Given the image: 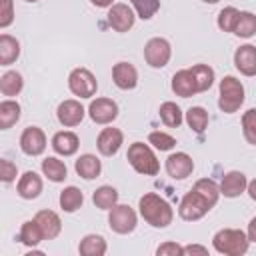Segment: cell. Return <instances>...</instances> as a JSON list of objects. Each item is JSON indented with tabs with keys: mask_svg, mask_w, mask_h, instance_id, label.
Here are the masks:
<instances>
[{
	"mask_svg": "<svg viewBox=\"0 0 256 256\" xmlns=\"http://www.w3.org/2000/svg\"><path fill=\"white\" fill-rule=\"evenodd\" d=\"M246 186H248L246 176L238 170H230L224 174V178L220 182V194H224L226 198H236L246 190Z\"/></svg>",
	"mask_w": 256,
	"mask_h": 256,
	"instance_id": "obj_17",
	"label": "cell"
},
{
	"mask_svg": "<svg viewBox=\"0 0 256 256\" xmlns=\"http://www.w3.org/2000/svg\"><path fill=\"white\" fill-rule=\"evenodd\" d=\"M172 92L180 98H190L198 92V86H196V80L190 72V68L186 70H178L174 76H172Z\"/></svg>",
	"mask_w": 256,
	"mask_h": 256,
	"instance_id": "obj_18",
	"label": "cell"
},
{
	"mask_svg": "<svg viewBox=\"0 0 256 256\" xmlns=\"http://www.w3.org/2000/svg\"><path fill=\"white\" fill-rule=\"evenodd\" d=\"M108 224L116 234H130L138 224V216L128 204H116L114 208H110Z\"/></svg>",
	"mask_w": 256,
	"mask_h": 256,
	"instance_id": "obj_8",
	"label": "cell"
},
{
	"mask_svg": "<svg viewBox=\"0 0 256 256\" xmlns=\"http://www.w3.org/2000/svg\"><path fill=\"white\" fill-rule=\"evenodd\" d=\"M170 56H172V46L166 38L160 36L150 38L144 46V60L152 68H164L170 62Z\"/></svg>",
	"mask_w": 256,
	"mask_h": 256,
	"instance_id": "obj_7",
	"label": "cell"
},
{
	"mask_svg": "<svg viewBox=\"0 0 256 256\" xmlns=\"http://www.w3.org/2000/svg\"><path fill=\"white\" fill-rule=\"evenodd\" d=\"M14 20V4L12 0H0V28H8Z\"/></svg>",
	"mask_w": 256,
	"mask_h": 256,
	"instance_id": "obj_40",
	"label": "cell"
},
{
	"mask_svg": "<svg viewBox=\"0 0 256 256\" xmlns=\"http://www.w3.org/2000/svg\"><path fill=\"white\" fill-rule=\"evenodd\" d=\"M106 240L100 234H86L78 244V252L82 256H102L106 254Z\"/></svg>",
	"mask_w": 256,
	"mask_h": 256,
	"instance_id": "obj_25",
	"label": "cell"
},
{
	"mask_svg": "<svg viewBox=\"0 0 256 256\" xmlns=\"http://www.w3.org/2000/svg\"><path fill=\"white\" fill-rule=\"evenodd\" d=\"M34 220L40 224V228H42L46 240H54V238L60 234V230H62L60 216H58L54 210H40V212L34 216Z\"/></svg>",
	"mask_w": 256,
	"mask_h": 256,
	"instance_id": "obj_21",
	"label": "cell"
},
{
	"mask_svg": "<svg viewBox=\"0 0 256 256\" xmlns=\"http://www.w3.org/2000/svg\"><path fill=\"white\" fill-rule=\"evenodd\" d=\"M246 234H248V240H250V242H256V216L250 220V224H248V232H246Z\"/></svg>",
	"mask_w": 256,
	"mask_h": 256,
	"instance_id": "obj_44",
	"label": "cell"
},
{
	"mask_svg": "<svg viewBox=\"0 0 256 256\" xmlns=\"http://www.w3.org/2000/svg\"><path fill=\"white\" fill-rule=\"evenodd\" d=\"M126 158H128L130 166H132L138 174L156 176L158 170H160V164H158L156 154H154L152 148H150L148 144H144V142H134V144H130Z\"/></svg>",
	"mask_w": 256,
	"mask_h": 256,
	"instance_id": "obj_3",
	"label": "cell"
},
{
	"mask_svg": "<svg viewBox=\"0 0 256 256\" xmlns=\"http://www.w3.org/2000/svg\"><path fill=\"white\" fill-rule=\"evenodd\" d=\"M92 202H94V206L100 208V210H110V208H114V206L118 204V190H116L114 186L104 184V186H100V188L94 190Z\"/></svg>",
	"mask_w": 256,
	"mask_h": 256,
	"instance_id": "obj_26",
	"label": "cell"
},
{
	"mask_svg": "<svg viewBox=\"0 0 256 256\" xmlns=\"http://www.w3.org/2000/svg\"><path fill=\"white\" fill-rule=\"evenodd\" d=\"M134 20H136V16L128 4L118 2V4H112L108 10V24L116 32H128L134 26Z\"/></svg>",
	"mask_w": 256,
	"mask_h": 256,
	"instance_id": "obj_11",
	"label": "cell"
},
{
	"mask_svg": "<svg viewBox=\"0 0 256 256\" xmlns=\"http://www.w3.org/2000/svg\"><path fill=\"white\" fill-rule=\"evenodd\" d=\"M192 190H196L200 196H204L210 206H216V202H218V198H220V186H218L214 180H210V178H200V180H196V184H194Z\"/></svg>",
	"mask_w": 256,
	"mask_h": 256,
	"instance_id": "obj_32",
	"label": "cell"
},
{
	"mask_svg": "<svg viewBox=\"0 0 256 256\" xmlns=\"http://www.w3.org/2000/svg\"><path fill=\"white\" fill-rule=\"evenodd\" d=\"M74 168H76V174L82 176L84 180H94V178H98L100 172H102V162H100L98 156H94V154H82V156L76 160Z\"/></svg>",
	"mask_w": 256,
	"mask_h": 256,
	"instance_id": "obj_22",
	"label": "cell"
},
{
	"mask_svg": "<svg viewBox=\"0 0 256 256\" xmlns=\"http://www.w3.org/2000/svg\"><path fill=\"white\" fill-rule=\"evenodd\" d=\"M212 206L206 202L204 196H200L196 190H190L188 194H184V198L180 200V206H178V214L182 220L186 222H194V220H200L202 216L208 214Z\"/></svg>",
	"mask_w": 256,
	"mask_h": 256,
	"instance_id": "obj_6",
	"label": "cell"
},
{
	"mask_svg": "<svg viewBox=\"0 0 256 256\" xmlns=\"http://www.w3.org/2000/svg\"><path fill=\"white\" fill-rule=\"evenodd\" d=\"M238 14H240V10H236L234 6H226V8H222L220 14H218V20H216L218 28H220L222 32H234Z\"/></svg>",
	"mask_w": 256,
	"mask_h": 256,
	"instance_id": "obj_36",
	"label": "cell"
},
{
	"mask_svg": "<svg viewBox=\"0 0 256 256\" xmlns=\"http://www.w3.org/2000/svg\"><path fill=\"white\" fill-rule=\"evenodd\" d=\"M194 170V160L186 152H174L166 158V172L174 180H184L192 174Z\"/></svg>",
	"mask_w": 256,
	"mask_h": 256,
	"instance_id": "obj_12",
	"label": "cell"
},
{
	"mask_svg": "<svg viewBox=\"0 0 256 256\" xmlns=\"http://www.w3.org/2000/svg\"><path fill=\"white\" fill-rule=\"evenodd\" d=\"M16 174H18L16 164L10 162V160H6V158H2L0 160V178H2V182L10 184L12 180H16Z\"/></svg>",
	"mask_w": 256,
	"mask_h": 256,
	"instance_id": "obj_41",
	"label": "cell"
},
{
	"mask_svg": "<svg viewBox=\"0 0 256 256\" xmlns=\"http://www.w3.org/2000/svg\"><path fill=\"white\" fill-rule=\"evenodd\" d=\"M112 80L120 90H132L138 84V70L130 62H118L112 68Z\"/></svg>",
	"mask_w": 256,
	"mask_h": 256,
	"instance_id": "obj_16",
	"label": "cell"
},
{
	"mask_svg": "<svg viewBox=\"0 0 256 256\" xmlns=\"http://www.w3.org/2000/svg\"><path fill=\"white\" fill-rule=\"evenodd\" d=\"M248 244H250L248 234H244L242 230H236V228H222L212 238L214 250L224 256H242V254H246Z\"/></svg>",
	"mask_w": 256,
	"mask_h": 256,
	"instance_id": "obj_2",
	"label": "cell"
},
{
	"mask_svg": "<svg viewBox=\"0 0 256 256\" xmlns=\"http://www.w3.org/2000/svg\"><path fill=\"white\" fill-rule=\"evenodd\" d=\"M94 6H98V8H110L112 4H114V0H90Z\"/></svg>",
	"mask_w": 256,
	"mask_h": 256,
	"instance_id": "obj_46",
	"label": "cell"
},
{
	"mask_svg": "<svg viewBox=\"0 0 256 256\" xmlns=\"http://www.w3.org/2000/svg\"><path fill=\"white\" fill-rule=\"evenodd\" d=\"M18 240H20L24 246L34 248V246H38V244H40L42 240H46V238H44V232H42V228H40V224H38L36 220H26V222L22 224V228H20Z\"/></svg>",
	"mask_w": 256,
	"mask_h": 256,
	"instance_id": "obj_24",
	"label": "cell"
},
{
	"mask_svg": "<svg viewBox=\"0 0 256 256\" xmlns=\"http://www.w3.org/2000/svg\"><path fill=\"white\" fill-rule=\"evenodd\" d=\"M20 56V42L10 34H0V66H10Z\"/></svg>",
	"mask_w": 256,
	"mask_h": 256,
	"instance_id": "obj_23",
	"label": "cell"
},
{
	"mask_svg": "<svg viewBox=\"0 0 256 256\" xmlns=\"http://www.w3.org/2000/svg\"><path fill=\"white\" fill-rule=\"evenodd\" d=\"M158 112H160V120L168 128H178L182 124V120H184L182 110H180V106L176 102H164V104H160V110Z\"/></svg>",
	"mask_w": 256,
	"mask_h": 256,
	"instance_id": "obj_31",
	"label": "cell"
},
{
	"mask_svg": "<svg viewBox=\"0 0 256 256\" xmlns=\"http://www.w3.org/2000/svg\"><path fill=\"white\" fill-rule=\"evenodd\" d=\"M84 204V194L76 186H66L60 192V208L64 212H76Z\"/></svg>",
	"mask_w": 256,
	"mask_h": 256,
	"instance_id": "obj_30",
	"label": "cell"
},
{
	"mask_svg": "<svg viewBox=\"0 0 256 256\" xmlns=\"http://www.w3.org/2000/svg\"><path fill=\"white\" fill-rule=\"evenodd\" d=\"M24 88V80H22V74L16 72V70H8L0 76V92L4 96H16L20 94Z\"/></svg>",
	"mask_w": 256,
	"mask_h": 256,
	"instance_id": "obj_28",
	"label": "cell"
},
{
	"mask_svg": "<svg viewBox=\"0 0 256 256\" xmlns=\"http://www.w3.org/2000/svg\"><path fill=\"white\" fill-rule=\"evenodd\" d=\"M78 146H80V140L70 130H62V132H56L52 136V148L60 156H72V154H76Z\"/></svg>",
	"mask_w": 256,
	"mask_h": 256,
	"instance_id": "obj_20",
	"label": "cell"
},
{
	"mask_svg": "<svg viewBox=\"0 0 256 256\" xmlns=\"http://www.w3.org/2000/svg\"><path fill=\"white\" fill-rule=\"evenodd\" d=\"M68 88L78 98H92L98 90V82L88 68H74L68 76Z\"/></svg>",
	"mask_w": 256,
	"mask_h": 256,
	"instance_id": "obj_5",
	"label": "cell"
},
{
	"mask_svg": "<svg viewBox=\"0 0 256 256\" xmlns=\"http://www.w3.org/2000/svg\"><path fill=\"white\" fill-rule=\"evenodd\" d=\"M234 66L244 76H256V46L244 44L234 52Z\"/></svg>",
	"mask_w": 256,
	"mask_h": 256,
	"instance_id": "obj_15",
	"label": "cell"
},
{
	"mask_svg": "<svg viewBox=\"0 0 256 256\" xmlns=\"http://www.w3.org/2000/svg\"><path fill=\"white\" fill-rule=\"evenodd\" d=\"M20 120V104L16 100H2L0 102V128L8 130Z\"/></svg>",
	"mask_w": 256,
	"mask_h": 256,
	"instance_id": "obj_29",
	"label": "cell"
},
{
	"mask_svg": "<svg viewBox=\"0 0 256 256\" xmlns=\"http://www.w3.org/2000/svg\"><path fill=\"white\" fill-rule=\"evenodd\" d=\"M122 142H124V134L118 128H104L96 138V146L102 156H114L120 150Z\"/></svg>",
	"mask_w": 256,
	"mask_h": 256,
	"instance_id": "obj_14",
	"label": "cell"
},
{
	"mask_svg": "<svg viewBox=\"0 0 256 256\" xmlns=\"http://www.w3.org/2000/svg\"><path fill=\"white\" fill-rule=\"evenodd\" d=\"M244 104V86L238 78L234 76H224L220 80V98H218V106L222 112L226 114H234L240 110V106Z\"/></svg>",
	"mask_w": 256,
	"mask_h": 256,
	"instance_id": "obj_4",
	"label": "cell"
},
{
	"mask_svg": "<svg viewBox=\"0 0 256 256\" xmlns=\"http://www.w3.org/2000/svg\"><path fill=\"white\" fill-rule=\"evenodd\" d=\"M138 208H140V216L154 228H166L168 224H172V218H174L172 206L154 192L144 194L138 202Z\"/></svg>",
	"mask_w": 256,
	"mask_h": 256,
	"instance_id": "obj_1",
	"label": "cell"
},
{
	"mask_svg": "<svg viewBox=\"0 0 256 256\" xmlns=\"http://www.w3.org/2000/svg\"><path fill=\"white\" fill-rule=\"evenodd\" d=\"M136 14L142 20H150L158 10H160V0H130Z\"/></svg>",
	"mask_w": 256,
	"mask_h": 256,
	"instance_id": "obj_38",
	"label": "cell"
},
{
	"mask_svg": "<svg viewBox=\"0 0 256 256\" xmlns=\"http://www.w3.org/2000/svg\"><path fill=\"white\" fill-rule=\"evenodd\" d=\"M86 110L84 106L78 102V100H64L60 102L58 110H56V116H58V122L66 128H72V126H78L84 118Z\"/></svg>",
	"mask_w": 256,
	"mask_h": 256,
	"instance_id": "obj_13",
	"label": "cell"
},
{
	"mask_svg": "<svg viewBox=\"0 0 256 256\" xmlns=\"http://www.w3.org/2000/svg\"><path fill=\"white\" fill-rule=\"evenodd\" d=\"M194 80H196V86H198V92H206L210 90V86L214 84V70L208 66V64H196L190 68Z\"/></svg>",
	"mask_w": 256,
	"mask_h": 256,
	"instance_id": "obj_33",
	"label": "cell"
},
{
	"mask_svg": "<svg viewBox=\"0 0 256 256\" xmlns=\"http://www.w3.org/2000/svg\"><path fill=\"white\" fill-rule=\"evenodd\" d=\"M182 254H202V256H206L208 254V248L206 246H200V244H190V246H184Z\"/></svg>",
	"mask_w": 256,
	"mask_h": 256,
	"instance_id": "obj_43",
	"label": "cell"
},
{
	"mask_svg": "<svg viewBox=\"0 0 256 256\" xmlns=\"http://www.w3.org/2000/svg\"><path fill=\"white\" fill-rule=\"evenodd\" d=\"M182 250H184V246H180L176 242H164L156 248V254L158 256H184Z\"/></svg>",
	"mask_w": 256,
	"mask_h": 256,
	"instance_id": "obj_42",
	"label": "cell"
},
{
	"mask_svg": "<svg viewBox=\"0 0 256 256\" xmlns=\"http://www.w3.org/2000/svg\"><path fill=\"white\" fill-rule=\"evenodd\" d=\"M148 142H150V144H152L156 150H162V152L172 150V148L176 146L174 136H170V134H166V132H150Z\"/></svg>",
	"mask_w": 256,
	"mask_h": 256,
	"instance_id": "obj_39",
	"label": "cell"
},
{
	"mask_svg": "<svg viewBox=\"0 0 256 256\" xmlns=\"http://www.w3.org/2000/svg\"><path fill=\"white\" fill-rule=\"evenodd\" d=\"M202 2H206V4H216L218 0H202Z\"/></svg>",
	"mask_w": 256,
	"mask_h": 256,
	"instance_id": "obj_47",
	"label": "cell"
},
{
	"mask_svg": "<svg viewBox=\"0 0 256 256\" xmlns=\"http://www.w3.org/2000/svg\"><path fill=\"white\" fill-rule=\"evenodd\" d=\"M186 124L194 132H204L208 126V112L202 106H192L186 110Z\"/></svg>",
	"mask_w": 256,
	"mask_h": 256,
	"instance_id": "obj_35",
	"label": "cell"
},
{
	"mask_svg": "<svg viewBox=\"0 0 256 256\" xmlns=\"http://www.w3.org/2000/svg\"><path fill=\"white\" fill-rule=\"evenodd\" d=\"M16 190H18L20 198H24V200H34V198H38L40 192H42V178H40L36 172L28 170V172H24V174L20 176Z\"/></svg>",
	"mask_w": 256,
	"mask_h": 256,
	"instance_id": "obj_19",
	"label": "cell"
},
{
	"mask_svg": "<svg viewBox=\"0 0 256 256\" xmlns=\"http://www.w3.org/2000/svg\"><path fill=\"white\" fill-rule=\"evenodd\" d=\"M42 174L52 182H64V178L68 174V168L56 156H48V158L42 160Z\"/></svg>",
	"mask_w": 256,
	"mask_h": 256,
	"instance_id": "obj_27",
	"label": "cell"
},
{
	"mask_svg": "<svg viewBox=\"0 0 256 256\" xmlns=\"http://www.w3.org/2000/svg\"><path fill=\"white\" fill-rule=\"evenodd\" d=\"M242 134L248 144L256 146V108H250L242 114Z\"/></svg>",
	"mask_w": 256,
	"mask_h": 256,
	"instance_id": "obj_37",
	"label": "cell"
},
{
	"mask_svg": "<svg viewBox=\"0 0 256 256\" xmlns=\"http://www.w3.org/2000/svg\"><path fill=\"white\" fill-rule=\"evenodd\" d=\"M26 2H38V0H26Z\"/></svg>",
	"mask_w": 256,
	"mask_h": 256,
	"instance_id": "obj_48",
	"label": "cell"
},
{
	"mask_svg": "<svg viewBox=\"0 0 256 256\" xmlns=\"http://www.w3.org/2000/svg\"><path fill=\"white\" fill-rule=\"evenodd\" d=\"M20 148L28 156H40L46 150V134L38 126H28L20 136Z\"/></svg>",
	"mask_w": 256,
	"mask_h": 256,
	"instance_id": "obj_10",
	"label": "cell"
},
{
	"mask_svg": "<svg viewBox=\"0 0 256 256\" xmlns=\"http://www.w3.org/2000/svg\"><path fill=\"white\" fill-rule=\"evenodd\" d=\"M234 34L238 38H252L256 34V16L252 12H240L234 26Z\"/></svg>",
	"mask_w": 256,
	"mask_h": 256,
	"instance_id": "obj_34",
	"label": "cell"
},
{
	"mask_svg": "<svg viewBox=\"0 0 256 256\" xmlns=\"http://www.w3.org/2000/svg\"><path fill=\"white\" fill-rule=\"evenodd\" d=\"M88 114L96 124H110L118 118V104L112 98H96L90 102Z\"/></svg>",
	"mask_w": 256,
	"mask_h": 256,
	"instance_id": "obj_9",
	"label": "cell"
},
{
	"mask_svg": "<svg viewBox=\"0 0 256 256\" xmlns=\"http://www.w3.org/2000/svg\"><path fill=\"white\" fill-rule=\"evenodd\" d=\"M246 190H248V196H250V198H252V200L256 202V178L248 182V186H246Z\"/></svg>",
	"mask_w": 256,
	"mask_h": 256,
	"instance_id": "obj_45",
	"label": "cell"
}]
</instances>
